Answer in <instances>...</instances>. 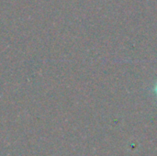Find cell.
<instances>
[{
  "label": "cell",
  "instance_id": "obj_1",
  "mask_svg": "<svg viewBox=\"0 0 157 156\" xmlns=\"http://www.w3.org/2000/svg\"><path fill=\"white\" fill-rule=\"evenodd\" d=\"M155 92H156V94H157V85H156V86H155Z\"/></svg>",
  "mask_w": 157,
  "mask_h": 156
}]
</instances>
